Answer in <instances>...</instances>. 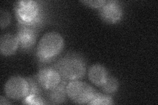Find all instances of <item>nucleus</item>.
Masks as SVG:
<instances>
[{
  "label": "nucleus",
  "instance_id": "1",
  "mask_svg": "<svg viewBox=\"0 0 158 105\" xmlns=\"http://www.w3.org/2000/svg\"><path fill=\"white\" fill-rule=\"evenodd\" d=\"M53 67L64 80H80L85 76L86 65L85 59L76 53H68L59 59Z\"/></svg>",
  "mask_w": 158,
  "mask_h": 105
},
{
  "label": "nucleus",
  "instance_id": "2",
  "mask_svg": "<svg viewBox=\"0 0 158 105\" xmlns=\"http://www.w3.org/2000/svg\"><path fill=\"white\" fill-rule=\"evenodd\" d=\"M64 39L60 34L49 32L45 34L39 41L36 55L41 63H49L62 51Z\"/></svg>",
  "mask_w": 158,
  "mask_h": 105
},
{
  "label": "nucleus",
  "instance_id": "3",
  "mask_svg": "<svg viewBox=\"0 0 158 105\" xmlns=\"http://www.w3.org/2000/svg\"><path fill=\"white\" fill-rule=\"evenodd\" d=\"M15 11L19 24L36 28L43 21L42 7L38 2L33 0L17 2L15 6Z\"/></svg>",
  "mask_w": 158,
  "mask_h": 105
},
{
  "label": "nucleus",
  "instance_id": "4",
  "mask_svg": "<svg viewBox=\"0 0 158 105\" xmlns=\"http://www.w3.org/2000/svg\"><path fill=\"white\" fill-rule=\"evenodd\" d=\"M67 97L77 104H88L96 93L90 85L81 80L69 82L66 87Z\"/></svg>",
  "mask_w": 158,
  "mask_h": 105
},
{
  "label": "nucleus",
  "instance_id": "5",
  "mask_svg": "<svg viewBox=\"0 0 158 105\" xmlns=\"http://www.w3.org/2000/svg\"><path fill=\"white\" fill-rule=\"evenodd\" d=\"M30 86L27 78L15 76L10 78L4 86L6 96L13 100L25 99L29 94Z\"/></svg>",
  "mask_w": 158,
  "mask_h": 105
},
{
  "label": "nucleus",
  "instance_id": "6",
  "mask_svg": "<svg viewBox=\"0 0 158 105\" xmlns=\"http://www.w3.org/2000/svg\"><path fill=\"white\" fill-rule=\"evenodd\" d=\"M99 14L102 21L107 24H116L121 21L123 15L121 5L117 1H106L99 9Z\"/></svg>",
  "mask_w": 158,
  "mask_h": 105
},
{
  "label": "nucleus",
  "instance_id": "7",
  "mask_svg": "<svg viewBox=\"0 0 158 105\" xmlns=\"http://www.w3.org/2000/svg\"><path fill=\"white\" fill-rule=\"evenodd\" d=\"M36 79L42 89L49 90L57 86L62 81L61 74L54 67H44L40 70Z\"/></svg>",
  "mask_w": 158,
  "mask_h": 105
},
{
  "label": "nucleus",
  "instance_id": "8",
  "mask_svg": "<svg viewBox=\"0 0 158 105\" xmlns=\"http://www.w3.org/2000/svg\"><path fill=\"white\" fill-rule=\"evenodd\" d=\"M17 37L19 47L23 51H28L32 48L37 38L36 28L28 25L19 24Z\"/></svg>",
  "mask_w": 158,
  "mask_h": 105
},
{
  "label": "nucleus",
  "instance_id": "9",
  "mask_svg": "<svg viewBox=\"0 0 158 105\" xmlns=\"http://www.w3.org/2000/svg\"><path fill=\"white\" fill-rule=\"evenodd\" d=\"M69 82L62 79L61 82L51 89L46 90V96L51 104H62L66 101V87Z\"/></svg>",
  "mask_w": 158,
  "mask_h": 105
},
{
  "label": "nucleus",
  "instance_id": "10",
  "mask_svg": "<svg viewBox=\"0 0 158 105\" xmlns=\"http://www.w3.org/2000/svg\"><path fill=\"white\" fill-rule=\"evenodd\" d=\"M19 47L18 38L16 35L6 34L0 38V52L2 55L9 56L16 52Z\"/></svg>",
  "mask_w": 158,
  "mask_h": 105
},
{
  "label": "nucleus",
  "instance_id": "11",
  "mask_svg": "<svg viewBox=\"0 0 158 105\" xmlns=\"http://www.w3.org/2000/svg\"><path fill=\"white\" fill-rule=\"evenodd\" d=\"M88 76L92 83L96 86L101 87L106 82L110 75L107 69L103 65L95 64L88 69Z\"/></svg>",
  "mask_w": 158,
  "mask_h": 105
},
{
  "label": "nucleus",
  "instance_id": "12",
  "mask_svg": "<svg viewBox=\"0 0 158 105\" xmlns=\"http://www.w3.org/2000/svg\"><path fill=\"white\" fill-rule=\"evenodd\" d=\"M118 86H119V83L118 79L115 77L109 76L106 82L100 87L105 93L112 94L117 91Z\"/></svg>",
  "mask_w": 158,
  "mask_h": 105
},
{
  "label": "nucleus",
  "instance_id": "13",
  "mask_svg": "<svg viewBox=\"0 0 158 105\" xmlns=\"http://www.w3.org/2000/svg\"><path fill=\"white\" fill-rule=\"evenodd\" d=\"M113 100L108 95L96 92L95 95L90 100L88 104H113Z\"/></svg>",
  "mask_w": 158,
  "mask_h": 105
},
{
  "label": "nucleus",
  "instance_id": "14",
  "mask_svg": "<svg viewBox=\"0 0 158 105\" xmlns=\"http://www.w3.org/2000/svg\"><path fill=\"white\" fill-rule=\"evenodd\" d=\"M11 15L6 10L1 9L0 11V24H1V28L3 29L6 28L11 22Z\"/></svg>",
  "mask_w": 158,
  "mask_h": 105
},
{
  "label": "nucleus",
  "instance_id": "15",
  "mask_svg": "<svg viewBox=\"0 0 158 105\" xmlns=\"http://www.w3.org/2000/svg\"><path fill=\"white\" fill-rule=\"evenodd\" d=\"M106 0H97V1H81V2L84 4L86 5L87 6H89L92 8H98L100 9L101 7L103 6V4L106 3Z\"/></svg>",
  "mask_w": 158,
  "mask_h": 105
},
{
  "label": "nucleus",
  "instance_id": "16",
  "mask_svg": "<svg viewBox=\"0 0 158 105\" xmlns=\"http://www.w3.org/2000/svg\"><path fill=\"white\" fill-rule=\"evenodd\" d=\"M11 103H9L8 101V100H7L6 98H5L3 96L0 97V104L3 105V104H10Z\"/></svg>",
  "mask_w": 158,
  "mask_h": 105
}]
</instances>
